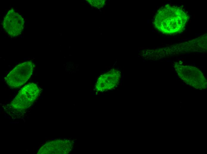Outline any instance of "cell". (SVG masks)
Masks as SVG:
<instances>
[{
    "label": "cell",
    "mask_w": 207,
    "mask_h": 154,
    "mask_svg": "<svg viewBox=\"0 0 207 154\" xmlns=\"http://www.w3.org/2000/svg\"><path fill=\"white\" fill-rule=\"evenodd\" d=\"M176 79H177V78L178 79V77H176Z\"/></svg>",
    "instance_id": "cell-7"
},
{
    "label": "cell",
    "mask_w": 207,
    "mask_h": 154,
    "mask_svg": "<svg viewBox=\"0 0 207 154\" xmlns=\"http://www.w3.org/2000/svg\"><path fill=\"white\" fill-rule=\"evenodd\" d=\"M188 15L177 6L166 5L158 10L154 24L159 31L165 34H173L182 31L188 20Z\"/></svg>",
    "instance_id": "cell-1"
},
{
    "label": "cell",
    "mask_w": 207,
    "mask_h": 154,
    "mask_svg": "<svg viewBox=\"0 0 207 154\" xmlns=\"http://www.w3.org/2000/svg\"><path fill=\"white\" fill-rule=\"evenodd\" d=\"M88 1V3L92 6L98 8L102 7L105 3V1L104 0H89Z\"/></svg>",
    "instance_id": "cell-6"
},
{
    "label": "cell",
    "mask_w": 207,
    "mask_h": 154,
    "mask_svg": "<svg viewBox=\"0 0 207 154\" xmlns=\"http://www.w3.org/2000/svg\"><path fill=\"white\" fill-rule=\"evenodd\" d=\"M40 92V88L34 83L25 85L10 102V108L17 112L26 110L37 98Z\"/></svg>",
    "instance_id": "cell-2"
},
{
    "label": "cell",
    "mask_w": 207,
    "mask_h": 154,
    "mask_svg": "<svg viewBox=\"0 0 207 154\" xmlns=\"http://www.w3.org/2000/svg\"><path fill=\"white\" fill-rule=\"evenodd\" d=\"M34 67V64L30 61L18 65L6 77L7 84L12 88L20 87L24 84L31 77Z\"/></svg>",
    "instance_id": "cell-3"
},
{
    "label": "cell",
    "mask_w": 207,
    "mask_h": 154,
    "mask_svg": "<svg viewBox=\"0 0 207 154\" xmlns=\"http://www.w3.org/2000/svg\"><path fill=\"white\" fill-rule=\"evenodd\" d=\"M2 24L7 33L12 36H15L22 32L24 27V21L20 14L11 9L4 16Z\"/></svg>",
    "instance_id": "cell-4"
},
{
    "label": "cell",
    "mask_w": 207,
    "mask_h": 154,
    "mask_svg": "<svg viewBox=\"0 0 207 154\" xmlns=\"http://www.w3.org/2000/svg\"><path fill=\"white\" fill-rule=\"evenodd\" d=\"M67 143L65 140H56L48 142L42 146L37 154L65 153L67 150Z\"/></svg>",
    "instance_id": "cell-5"
}]
</instances>
